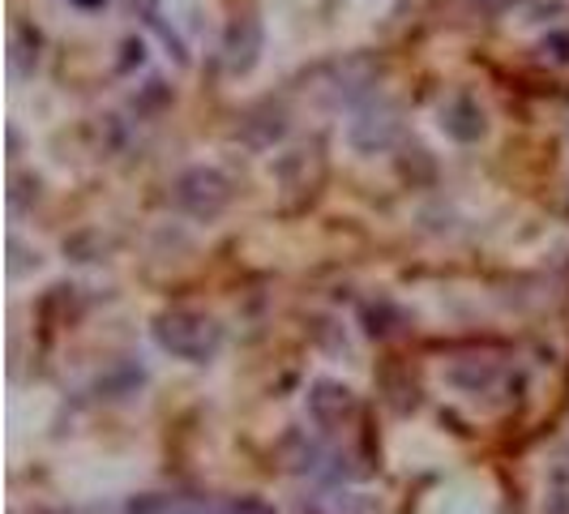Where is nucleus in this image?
I'll return each instance as SVG.
<instances>
[{"label":"nucleus","instance_id":"1","mask_svg":"<svg viewBox=\"0 0 569 514\" xmlns=\"http://www.w3.org/2000/svg\"><path fill=\"white\" fill-rule=\"evenodd\" d=\"M154 343L168 356H176V360L206 365L223 347V326L214 317L193 314V309H168V314H159V322H154Z\"/></svg>","mask_w":569,"mask_h":514},{"label":"nucleus","instance_id":"2","mask_svg":"<svg viewBox=\"0 0 569 514\" xmlns=\"http://www.w3.org/2000/svg\"><path fill=\"white\" fill-rule=\"evenodd\" d=\"M171 201L189 215V219H219L231 201V180L219 168H189L184 176H176L171 185Z\"/></svg>","mask_w":569,"mask_h":514},{"label":"nucleus","instance_id":"3","mask_svg":"<svg viewBox=\"0 0 569 514\" xmlns=\"http://www.w3.org/2000/svg\"><path fill=\"white\" fill-rule=\"evenodd\" d=\"M402 134V112L395 103H372L365 112L351 120V129H347V138L351 146L360 150V155H377V150H390V146L399 142Z\"/></svg>","mask_w":569,"mask_h":514},{"label":"nucleus","instance_id":"4","mask_svg":"<svg viewBox=\"0 0 569 514\" xmlns=\"http://www.w3.org/2000/svg\"><path fill=\"white\" fill-rule=\"evenodd\" d=\"M360 403L351 395V386H342L335 377H321L309 386V416H313L321 428H342L356 421Z\"/></svg>","mask_w":569,"mask_h":514},{"label":"nucleus","instance_id":"5","mask_svg":"<svg viewBox=\"0 0 569 514\" xmlns=\"http://www.w3.org/2000/svg\"><path fill=\"white\" fill-rule=\"evenodd\" d=\"M261 43H266V30L257 18H236L228 27V39H223V65L228 73H249L261 57Z\"/></svg>","mask_w":569,"mask_h":514},{"label":"nucleus","instance_id":"6","mask_svg":"<svg viewBox=\"0 0 569 514\" xmlns=\"http://www.w3.org/2000/svg\"><path fill=\"white\" fill-rule=\"evenodd\" d=\"M441 129H446L455 142H480V138H485V129H488L485 108H480L476 99L458 95V99H450V103L441 108Z\"/></svg>","mask_w":569,"mask_h":514},{"label":"nucleus","instance_id":"7","mask_svg":"<svg viewBox=\"0 0 569 514\" xmlns=\"http://www.w3.org/2000/svg\"><path fill=\"white\" fill-rule=\"evenodd\" d=\"M330 73H335V86L326 95L330 103H356L360 95H369L372 78H377L369 60H342V65H330Z\"/></svg>","mask_w":569,"mask_h":514},{"label":"nucleus","instance_id":"8","mask_svg":"<svg viewBox=\"0 0 569 514\" xmlns=\"http://www.w3.org/2000/svg\"><path fill=\"white\" fill-rule=\"evenodd\" d=\"M471 369H476V377L467 373V365H455V369H450V382H455L458 391H467V395H488V391L501 382V369H497L492 360H471Z\"/></svg>","mask_w":569,"mask_h":514},{"label":"nucleus","instance_id":"9","mask_svg":"<svg viewBox=\"0 0 569 514\" xmlns=\"http://www.w3.org/2000/svg\"><path fill=\"white\" fill-rule=\"evenodd\" d=\"M540 57L548 60V65H569V30H552V34H543Z\"/></svg>","mask_w":569,"mask_h":514},{"label":"nucleus","instance_id":"10","mask_svg":"<svg viewBox=\"0 0 569 514\" xmlns=\"http://www.w3.org/2000/svg\"><path fill=\"white\" fill-rule=\"evenodd\" d=\"M543 514H569V476H557L543 493Z\"/></svg>","mask_w":569,"mask_h":514},{"label":"nucleus","instance_id":"11","mask_svg":"<svg viewBox=\"0 0 569 514\" xmlns=\"http://www.w3.org/2000/svg\"><path fill=\"white\" fill-rule=\"evenodd\" d=\"M342 514H381V506H377V497H369V493H347V502H339Z\"/></svg>","mask_w":569,"mask_h":514},{"label":"nucleus","instance_id":"12","mask_svg":"<svg viewBox=\"0 0 569 514\" xmlns=\"http://www.w3.org/2000/svg\"><path fill=\"white\" fill-rule=\"evenodd\" d=\"M223 514H279L270 502H261V497H236L223 506Z\"/></svg>","mask_w":569,"mask_h":514},{"label":"nucleus","instance_id":"13","mask_svg":"<svg viewBox=\"0 0 569 514\" xmlns=\"http://www.w3.org/2000/svg\"><path fill=\"white\" fill-rule=\"evenodd\" d=\"M163 514H201V506H193V502H171Z\"/></svg>","mask_w":569,"mask_h":514},{"label":"nucleus","instance_id":"14","mask_svg":"<svg viewBox=\"0 0 569 514\" xmlns=\"http://www.w3.org/2000/svg\"><path fill=\"white\" fill-rule=\"evenodd\" d=\"M69 4H78V9H103L108 0H69Z\"/></svg>","mask_w":569,"mask_h":514},{"label":"nucleus","instance_id":"15","mask_svg":"<svg viewBox=\"0 0 569 514\" xmlns=\"http://www.w3.org/2000/svg\"><path fill=\"white\" fill-rule=\"evenodd\" d=\"M480 4H485V9H492V13H497V9H506L510 0H480Z\"/></svg>","mask_w":569,"mask_h":514}]
</instances>
